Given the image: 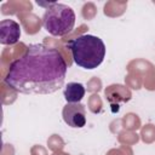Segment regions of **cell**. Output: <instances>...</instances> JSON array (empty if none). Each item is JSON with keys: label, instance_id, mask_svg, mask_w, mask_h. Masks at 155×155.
Listing matches in <instances>:
<instances>
[{"label": "cell", "instance_id": "obj_1", "mask_svg": "<svg viewBox=\"0 0 155 155\" xmlns=\"http://www.w3.org/2000/svg\"><path fill=\"white\" fill-rule=\"evenodd\" d=\"M67 69L65 59L58 50L31 44L10 64L5 84L18 93L50 94L63 87Z\"/></svg>", "mask_w": 155, "mask_h": 155}, {"label": "cell", "instance_id": "obj_2", "mask_svg": "<svg viewBox=\"0 0 155 155\" xmlns=\"http://www.w3.org/2000/svg\"><path fill=\"white\" fill-rule=\"evenodd\" d=\"M74 63L84 69H96L105 57V45L96 35L82 34L68 42Z\"/></svg>", "mask_w": 155, "mask_h": 155}, {"label": "cell", "instance_id": "obj_3", "mask_svg": "<svg viewBox=\"0 0 155 155\" xmlns=\"http://www.w3.org/2000/svg\"><path fill=\"white\" fill-rule=\"evenodd\" d=\"M75 24L74 10L59 2H53L42 16V25L53 36H64L71 31Z\"/></svg>", "mask_w": 155, "mask_h": 155}, {"label": "cell", "instance_id": "obj_4", "mask_svg": "<svg viewBox=\"0 0 155 155\" xmlns=\"http://www.w3.org/2000/svg\"><path fill=\"white\" fill-rule=\"evenodd\" d=\"M62 116L64 122L73 128H81L86 124V110L81 103H67Z\"/></svg>", "mask_w": 155, "mask_h": 155}, {"label": "cell", "instance_id": "obj_5", "mask_svg": "<svg viewBox=\"0 0 155 155\" xmlns=\"http://www.w3.org/2000/svg\"><path fill=\"white\" fill-rule=\"evenodd\" d=\"M21 38V27L13 19L0 22V42L2 45H15Z\"/></svg>", "mask_w": 155, "mask_h": 155}, {"label": "cell", "instance_id": "obj_6", "mask_svg": "<svg viewBox=\"0 0 155 155\" xmlns=\"http://www.w3.org/2000/svg\"><path fill=\"white\" fill-rule=\"evenodd\" d=\"M63 96L67 103H80L85 96V87L80 82H69L63 91Z\"/></svg>", "mask_w": 155, "mask_h": 155}]
</instances>
